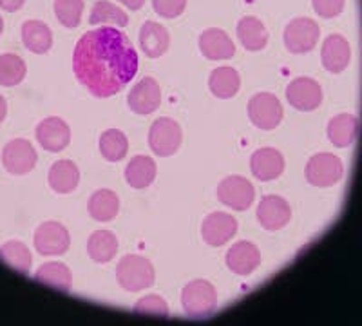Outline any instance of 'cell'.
Segmentation results:
<instances>
[{
	"mask_svg": "<svg viewBox=\"0 0 362 326\" xmlns=\"http://www.w3.org/2000/svg\"><path fill=\"white\" fill-rule=\"evenodd\" d=\"M74 76L90 95L109 98L138 73V54L132 42L112 25L82 35L73 53Z\"/></svg>",
	"mask_w": 362,
	"mask_h": 326,
	"instance_id": "cell-1",
	"label": "cell"
},
{
	"mask_svg": "<svg viewBox=\"0 0 362 326\" xmlns=\"http://www.w3.org/2000/svg\"><path fill=\"white\" fill-rule=\"evenodd\" d=\"M116 279L119 286L127 292H140L154 285L156 274H154L153 263L147 257L129 254L119 260L116 267Z\"/></svg>",
	"mask_w": 362,
	"mask_h": 326,
	"instance_id": "cell-2",
	"label": "cell"
},
{
	"mask_svg": "<svg viewBox=\"0 0 362 326\" xmlns=\"http://www.w3.org/2000/svg\"><path fill=\"white\" fill-rule=\"evenodd\" d=\"M181 305L189 318H209L218 306V292L205 279H194L181 292Z\"/></svg>",
	"mask_w": 362,
	"mask_h": 326,
	"instance_id": "cell-3",
	"label": "cell"
},
{
	"mask_svg": "<svg viewBox=\"0 0 362 326\" xmlns=\"http://www.w3.org/2000/svg\"><path fill=\"white\" fill-rule=\"evenodd\" d=\"M321 37V28L315 21L308 17H299L290 21L284 28V46L290 53L305 54L310 53L317 46V40Z\"/></svg>",
	"mask_w": 362,
	"mask_h": 326,
	"instance_id": "cell-4",
	"label": "cell"
},
{
	"mask_svg": "<svg viewBox=\"0 0 362 326\" xmlns=\"http://www.w3.org/2000/svg\"><path fill=\"white\" fill-rule=\"evenodd\" d=\"M344 165L339 156L332 153H319L306 163V180L313 187H332L341 182Z\"/></svg>",
	"mask_w": 362,
	"mask_h": 326,
	"instance_id": "cell-5",
	"label": "cell"
},
{
	"mask_svg": "<svg viewBox=\"0 0 362 326\" xmlns=\"http://www.w3.org/2000/svg\"><path fill=\"white\" fill-rule=\"evenodd\" d=\"M183 132L177 122L173 118H158L148 131V145L156 156H173L180 149Z\"/></svg>",
	"mask_w": 362,
	"mask_h": 326,
	"instance_id": "cell-6",
	"label": "cell"
},
{
	"mask_svg": "<svg viewBox=\"0 0 362 326\" xmlns=\"http://www.w3.org/2000/svg\"><path fill=\"white\" fill-rule=\"evenodd\" d=\"M248 116L255 127L272 131L283 120V105L279 98L272 93H259L248 102Z\"/></svg>",
	"mask_w": 362,
	"mask_h": 326,
	"instance_id": "cell-7",
	"label": "cell"
},
{
	"mask_svg": "<svg viewBox=\"0 0 362 326\" xmlns=\"http://www.w3.org/2000/svg\"><path fill=\"white\" fill-rule=\"evenodd\" d=\"M218 199L232 211H247L255 199V189L247 177L228 176L218 185Z\"/></svg>",
	"mask_w": 362,
	"mask_h": 326,
	"instance_id": "cell-8",
	"label": "cell"
},
{
	"mask_svg": "<svg viewBox=\"0 0 362 326\" xmlns=\"http://www.w3.org/2000/svg\"><path fill=\"white\" fill-rule=\"evenodd\" d=\"M35 248L42 256H62L71 245L67 228L58 221H45L35 232Z\"/></svg>",
	"mask_w": 362,
	"mask_h": 326,
	"instance_id": "cell-9",
	"label": "cell"
},
{
	"mask_svg": "<svg viewBox=\"0 0 362 326\" xmlns=\"http://www.w3.org/2000/svg\"><path fill=\"white\" fill-rule=\"evenodd\" d=\"M2 165L9 174H15V176L28 174L37 165V151L31 141L24 138L8 141L2 151Z\"/></svg>",
	"mask_w": 362,
	"mask_h": 326,
	"instance_id": "cell-10",
	"label": "cell"
},
{
	"mask_svg": "<svg viewBox=\"0 0 362 326\" xmlns=\"http://www.w3.org/2000/svg\"><path fill=\"white\" fill-rule=\"evenodd\" d=\"M286 100L297 111H315L322 102V89L313 78L300 76L286 87Z\"/></svg>",
	"mask_w": 362,
	"mask_h": 326,
	"instance_id": "cell-11",
	"label": "cell"
},
{
	"mask_svg": "<svg viewBox=\"0 0 362 326\" xmlns=\"http://www.w3.org/2000/svg\"><path fill=\"white\" fill-rule=\"evenodd\" d=\"M238 234V219L226 212H212L203 219L202 238L210 247H223Z\"/></svg>",
	"mask_w": 362,
	"mask_h": 326,
	"instance_id": "cell-12",
	"label": "cell"
},
{
	"mask_svg": "<svg viewBox=\"0 0 362 326\" xmlns=\"http://www.w3.org/2000/svg\"><path fill=\"white\" fill-rule=\"evenodd\" d=\"M257 221L261 227L267 231H281L283 227L290 223L292 219V209L288 202L283 199L281 196H264L257 205Z\"/></svg>",
	"mask_w": 362,
	"mask_h": 326,
	"instance_id": "cell-13",
	"label": "cell"
},
{
	"mask_svg": "<svg viewBox=\"0 0 362 326\" xmlns=\"http://www.w3.org/2000/svg\"><path fill=\"white\" fill-rule=\"evenodd\" d=\"M161 103L160 83L153 76H145L136 83L127 96V105L136 115H151Z\"/></svg>",
	"mask_w": 362,
	"mask_h": 326,
	"instance_id": "cell-14",
	"label": "cell"
},
{
	"mask_svg": "<svg viewBox=\"0 0 362 326\" xmlns=\"http://www.w3.org/2000/svg\"><path fill=\"white\" fill-rule=\"evenodd\" d=\"M37 140L42 149L49 151V153H60L69 145L71 129L62 118L51 116L38 124Z\"/></svg>",
	"mask_w": 362,
	"mask_h": 326,
	"instance_id": "cell-15",
	"label": "cell"
},
{
	"mask_svg": "<svg viewBox=\"0 0 362 326\" xmlns=\"http://www.w3.org/2000/svg\"><path fill=\"white\" fill-rule=\"evenodd\" d=\"M226 267L238 276H250L261 264V252L250 241H238L225 256Z\"/></svg>",
	"mask_w": 362,
	"mask_h": 326,
	"instance_id": "cell-16",
	"label": "cell"
},
{
	"mask_svg": "<svg viewBox=\"0 0 362 326\" xmlns=\"http://www.w3.org/2000/svg\"><path fill=\"white\" fill-rule=\"evenodd\" d=\"M199 51L209 60H228L235 54V44L226 31L209 28L199 35Z\"/></svg>",
	"mask_w": 362,
	"mask_h": 326,
	"instance_id": "cell-17",
	"label": "cell"
},
{
	"mask_svg": "<svg viewBox=\"0 0 362 326\" xmlns=\"http://www.w3.org/2000/svg\"><path fill=\"white\" fill-rule=\"evenodd\" d=\"M250 170L254 177H257L259 182L277 180L284 170L283 154L277 149H272V147L257 149L250 158Z\"/></svg>",
	"mask_w": 362,
	"mask_h": 326,
	"instance_id": "cell-18",
	"label": "cell"
},
{
	"mask_svg": "<svg viewBox=\"0 0 362 326\" xmlns=\"http://www.w3.org/2000/svg\"><path fill=\"white\" fill-rule=\"evenodd\" d=\"M321 60L329 73H342L351 60V47L342 35H329L322 44Z\"/></svg>",
	"mask_w": 362,
	"mask_h": 326,
	"instance_id": "cell-19",
	"label": "cell"
},
{
	"mask_svg": "<svg viewBox=\"0 0 362 326\" xmlns=\"http://www.w3.org/2000/svg\"><path fill=\"white\" fill-rule=\"evenodd\" d=\"M170 44L169 31L154 21H147L140 29V46L148 58H158L167 53Z\"/></svg>",
	"mask_w": 362,
	"mask_h": 326,
	"instance_id": "cell-20",
	"label": "cell"
},
{
	"mask_svg": "<svg viewBox=\"0 0 362 326\" xmlns=\"http://www.w3.org/2000/svg\"><path fill=\"white\" fill-rule=\"evenodd\" d=\"M156 161L151 156H144V154L132 158L125 167V180L132 189H147L156 180Z\"/></svg>",
	"mask_w": 362,
	"mask_h": 326,
	"instance_id": "cell-21",
	"label": "cell"
},
{
	"mask_svg": "<svg viewBox=\"0 0 362 326\" xmlns=\"http://www.w3.org/2000/svg\"><path fill=\"white\" fill-rule=\"evenodd\" d=\"M47 182H49L51 189L58 192V194H69V192H73L78 187V167L71 160H58L49 169Z\"/></svg>",
	"mask_w": 362,
	"mask_h": 326,
	"instance_id": "cell-22",
	"label": "cell"
},
{
	"mask_svg": "<svg viewBox=\"0 0 362 326\" xmlns=\"http://www.w3.org/2000/svg\"><path fill=\"white\" fill-rule=\"evenodd\" d=\"M358 134V118L350 112H342L332 118L328 124V138L335 147H350Z\"/></svg>",
	"mask_w": 362,
	"mask_h": 326,
	"instance_id": "cell-23",
	"label": "cell"
},
{
	"mask_svg": "<svg viewBox=\"0 0 362 326\" xmlns=\"http://www.w3.org/2000/svg\"><path fill=\"white\" fill-rule=\"evenodd\" d=\"M22 42L31 53L44 54L53 46V33L44 22L28 21L22 25Z\"/></svg>",
	"mask_w": 362,
	"mask_h": 326,
	"instance_id": "cell-24",
	"label": "cell"
},
{
	"mask_svg": "<svg viewBox=\"0 0 362 326\" xmlns=\"http://www.w3.org/2000/svg\"><path fill=\"white\" fill-rule=\"evenodd\" d=\"M238 38L248 51H261L268 44V31L257 17H243L238 24Z\"/></svg>",
	"mask_w": 362,
	"mask_h": 326,
	"instance_id": "cell-25",
	"label": "cell"
},
{
	"mask_svg": "<svg viewBox=\"0 0 362 326\" xmlns=\"http://www.w3.org/2000/svg\"><path fill=\"white\" fill-rule=\"evenodd\" d=\"M35 281L40 285L58 290V292H69L73 277H71V270L66 264L58 263V261H49V263L42 264L40 269L35 272Z\"/></svg>",
	"mask_w": 362,
	"mask_h": 326,
	"instance_id": "cell-26",
	"label": "cell"
},
{
	"mask_svg": "<svg viewBox=\"0 0 362 326\" xmlns=\"http://www.w3.org/2000/svg\"><path fill=\"white\" fill-rule=\"evenodd\" d=\"M209 87L210 93L218 98H232L238 95L239 87H241V76L234 67H218L210 73Z\"/></svg>",
	"mask_w": 362,
	"mask_h": 326,
	"instance_id": "cell-27",
	"label": "cell"
},
{
	"mask_svg": "<svg viewBox=\"0 0 362 326\" xmlns=\"http://www.w3.org/2000/svg\"><path fill=\"white\" fill-rule=\"evenodd\" d=\"M118 252V240L111 231H96L87 240V254L96 263H109Z\"/></svg>",
	"mask_w": 362,
	"mask_h": 326,
	"instance_id": "cell-28",
	"label": "cell"
},
{
	"mask_svg": "<svg viewBox=\"0 0 362 326\" xmlns=\"http://www.w3.org/2000/svg\"><path fill=\"white\" fill-rule=\"evenodd\" d=\"M87 209H89L90 218L96 219V221H102V223L103 221H111L119 211V199L112 190L100 189L89 198Z\"/></svg>",
	"mask_w": 362,
	"mask_h": 326,
	"instance_id": "cell-29",
	"label": "cell"
},
{
	"mask_svg": "<svg viewBox=\"0 0 362 326\" xmlns=\"http://www.w3.org/2000/svg\"><path fill=\"white\" fill-rule=\"evenodd\" d=\"M0 260L18 274H28L33 264L31 252L21 241H8L0 247Z\"/></svg>",
	"mask_w": 362,
	"mask_h": 326,
	"instance_id": "cell-30",
	"label": "cell"
},
{
	"mask_svg": "<svg viewBox=\"0 0 362 326\" xmlns=\"http://www.w3.org/2000/svg\"><path fill=\"white\" fill-rule=\"evenodd\" d=\"M89 22L93 25H116V28H124L127 25L129 17L127 13L109 0H98L93 9H90Z\"/></svg>",
	"mask_w": 362,
	"mask_h": 326,
	"instance_id": "cell-31",
	"label": "cell"
},
{
	"mask_svg": "<svg viewBox=\"0 0 362 326\" xmlns=\"http://www.w3.org/2000/svg\"><path fill=\"white\" fill-rule=\"evenodd\" d=\"M100 153L107 161H119L127 156L129 140L119 129H107L100 136Z\"/></svg>",
	"mask_w": 362,
	"mask_h": 326,
	"instance_id": "cell-32",
	"label": "cell"
},
{
	"mask_svg": "<svg viewBox=\"0 0 362 326\" xmlns=\"http://www.w3.org/2000/svg\"><path fill=\"white\" fill-rule=\"evenodd\" d=\"M25 73H28V67L18 54H0V86H18L25 78Z\"/></svg>",
	"mask_w": 362,
	"mask_h": 326,
	"instance_id": "cell-33",
	"label": "cell"
},
{
	"mask_svg": "<svg viewBox=\"0 0 362 326\" xmlns=\"http://www.w3.org/2000/svg\"><path fill=\"white\" fill-rule=\"evenodd\" d=\"M54 15L66 28L74 29L80 25L83 13V0H54Z\"/></svg>",
	"mask_w": 362,
	"mask_h": 326,
	"instance_id": "cell-34",
	"label": "cell"
},
{
	"mask_svg": "<svg viewBox=\"0 0 362 326\" xmlns=\"http://www.w3.org/2000/svg\"><path fill=\"white\" fill-rule=\"evenodd\" d=\"M134 312L140 315H148V318H167L169 306L163 298L151 293V296L138 299V303L134 305Z\"/></svg>",
	"mask_w": 362,
	"mask_h": 326,
	"instance_id": "cell-35",
	"label": "cell"
},
{
	"mask_svg": "<svg viewBox=\"0 0 362 326\" xmlns=\"http://www.w3.org/2000/svg\"><path fill=\"white\" fill-rule=\"evenodd\" d=\"M187 0H153L154 11L163 18H176L185 11Z\"/></svg>",
	"mask_w": 362,
	"mask_h": 326,
	"instance_id": "cell-36",
	"label": "cell"
},
{
	"mask_svg": "<svg viewBox=\"0 0 362 326\" xmlns=\"http://www.w3.org/2000/svg\"><path fill=\"white\" fill-rule=\"evenodd\" d=\"M344 2L346 0H312L313 9L322 18H334L341 15V11L344 9Z\"/></svg>",
	"mask_w": 362,
	"mask_h": 326,
	"instance_id": "cell-37",
	"label": "cell"
},
{
	"mask_svg": "<svg viewBox=\"0 0 362 326\" xmlns=\"http://www.w3.org/2000/svg\"><path fill=\"white\" fill-rule=\"evenodd\" d=\"M25 0H0V9H4V11H18V9L24 6Z\"/></svg>",
	"mask_w": 362,
	"mask_h": 326,
	"instance_id": "cell-38",
	"label": "cell"
},
{
	"mask_svg": "<svg viewBox=\"0 0 362 326\" xmlns=\"http://www.w3.org/2000/svg\"><path fill=\"white\" fill-rule=\"evenodd\" d=\"M119 2H122L124 6H127L131 11H138V9L144 8L145 4V0H119Z\"/></svg>",
	"mask_w": 362,
	"mask_h": 326,
	"instance_id": "cell-39",
	"label": "cell"
},
{
	"mask_svg": "<svg viewBox=\"0 0 362 326\" xmlns=\"http://www.w3.org/2000/svg\"><path fill=\"white\" fill-rule=\"evenodd\" d=\"M6 115H8V103H6L4 96L0 95V124H2V122H4Z\"/></svg>",
	"mask_w": 362,
	"mask_h": 326,
	"instance_id": "cell-40",
	"label": "cell"
},
{
	"mask_svg": "<svg viewBox=\"0 0 362 326\" xmlns=\"http://www.w3.org/2000/svg\"><path fill=\"white\" fill-rule=\"evenodd\" d=\"M2 31H4V21L0 17V35H2Z\"/></svg>",
	"mask_w": 362,
	"mask_h": 326,
	"instance_id": "cell-41",
	"label": "cell"
}]
</instances>
